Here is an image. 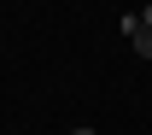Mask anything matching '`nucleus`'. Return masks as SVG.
Instances as JSON below:
<instances>
[{"instance_id":"obj_3","label":"nucleus","mask_w":152,"mask_h":135,"mask_svg":"<svg viewBox=\"0 0 152 135\" xmlns=\"http://www.w3.org/2000/svg\"><path fill=\"white\" fill-rule=\"evenodd\" d=\"M70 135H94V129H88V123H82V129H70Z\"/></svg>"},{"instance_id":"obj_2","label":"nucleus","mask_w":152,"mask_h":135,"mask_svg":"<svg viewBox=\"0 0 152 135\" xmlns=\"http://www.w3.org/2000/svg\"><path fill=\"white\" fill-rule=\"evenodd\" d=\"M140 24H146V30H152V6H146V12H140Z\"/></svg>"},{"instance_id":"obj_1","label":"nucleus","mask_w":152,"mask_h":135,"mask_svg":"<svg viewBox=\"0 0 152 135\" xmlns=\"http://www.w3.org/2000/svg\"><path fill=\"white\" fill-rule=\"evenodd\" d=\"M123 35L134 41V53H140V59H152V30H146V24H140V18H134V12H129V18H123Z\"/></svg>"}]
</instances>
